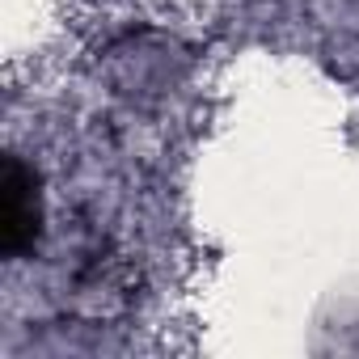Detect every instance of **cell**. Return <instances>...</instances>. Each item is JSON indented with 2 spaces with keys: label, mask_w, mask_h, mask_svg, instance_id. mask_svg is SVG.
<instances>
[{
  "label": "cell",
  "mask_w": 359,
  "mask_h": 359,
  "mask_svg": "<svg viewBox=\"0 0 359 359\" xmlns=\"http://www.w3.org/2000/svg\"><path fill=\"white\" fill-rule=\"evenodd\" d=\"M43 229V203H39V182L34 173L13 156L5 169V212H0V241H5V254L18 258L39 241Z\"/></svg>",
  "instance_id": "cell-1"
}]
</instances>
